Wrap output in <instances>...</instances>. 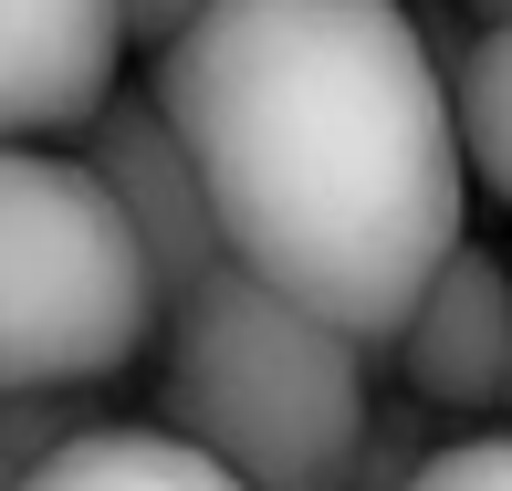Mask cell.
<instances>
[{"label": "cell", "mask_w": 512, "mask_h": 491, "mask_svg": "<svg viewBox=\"0 0 512 491\" xmlns=\"http://www.w3.org/2000/svg\"><path fill=\"white\" fill-rule=\"evenodd\" d=\"M157 105L189 147L230 262L345 324L377 366L460 241L450 74L398 0H209L157 42Z\"/></svg>", "instance_id": "6da1fadb"}, {"label": "cell", "mask_w": 512, "mask_h": 491, "mask_svg": "<svg viewBox=\"0 0 512 491\" xmlns=\"http://www.w3.org/2000/svg\"><path fill=\"white\" fill-rule=\"evenodd\" d=\"M63 147H74L84 168L105 178V199L126 209L136 251H147V283H157V314H168V303L189 293L199 272H220V262H230L220 220H209V189H199L189 147H178L168 105H157V84H126V74H115V84H105V105L84 115Z\"/></svg>", "instance_id": "277c9868"}, {"label": "cell", "mask_w": 512, "mask_h": 491, "mask_svg": "<svg viewBox=\"0 0 512 491\" xmlns=\"http://www.w3.org/2000/svg\"><path fill=\"white\" fill-rule=\"evenodd\" d=\"M32 481L42 491H220L230 471L168 418H74Z\"/></svg>", "instance_id": "52a82bcc"}, {"label": "cell", "mask_w": 512, "mask_h": 491, "mask_svg": "<svg viewBox=\"0 0 512 491\" xmlns=\"http://www.w3.org/2000/svg\"><path fill=\"white\" fill-rule=\"evenodd\" d=\"M492 408H502V418H512V356H502V387H492Z\"/></svg>", "instance_id": "9a60e30c"}, {"label": "cell", "mask_w": 512, "mask_h": 491, "mask_svg": "<svg viewBox=\"0 0 512 491\" xmlns=\"http://www.w3.org/2000/svg\"><path fill=\"white\" fill-rule=\"evenodd\" d=\"M157 335H168L157 418L189 429L230 481H262V491L345 481L366 387H377V366H366V345L345 324L304 314L262 272L220 262L157 314Z\"/></svg>", "instance_id": "7a4b0ae2"}, {"label": "cell", "mask_w": 512, "mask_h": 491, "mask_svg": "<svg viewBox=\"0 0 512 491\" xmlns=\"http://www.w3.org/2000/svg\"><path fill=\"white\" fill-rule=\"evenodd\" d=\"M157 345V283L126 209L74 147L0 136V387H115Z\"/></svg>", "instance_id": "3957f363"}, {"label": "cell", "mask_w": 512, "mask_h": 491, "mask_svg": "<svg viewBox=\"0 0 512 491\" xmlns=\"http://www.w3.org/2000/svg\"><path fill=\"white\" fill-rule=\"evenodd\" d=\"M502 356H512V272L502 251L450 241L418 303L398 314V335L377 345V366H398V387H418L439 418H481L502 387Z\"/></svg>", "instance_id": "5b68a950"}, {"label": "cell", "mask_w": 512, "mask_h": 491, "mask_svg": "<svg viewBox=\"0 0 512 491\" xmlns=\"http://www.w3.org/2000/svg\"><path fill=\"white\" fill-rule=\"evenodd\" d=\"M418 481H429V491H512V418H502V429H460V439H429Z\"/></svg>", "instance_id": "8fae6325"}, {"label": "cell", "mask_w": 512, "mask_h": 491, "mask_svg": "<svg viewBox=\"0 0 512 491\" xmlns=\"http://www.w3.org/2000/svg\"><path fill=\"white\" fill-rule=\"evenodd\" d=\"M126 74L115 0H0V136L63 147Z\"/></svg>", "instance_id": "8992f818"}, {"label": "cell", "mask_w": 512, "mask_h": 491, "mask_svg": "<svg viewBox=\"0 0 512 491\" xmlns=\"http://www.w3.org/2000/svg\"><path fill=\"white\" fill-rule=\"evenodd\" d=\"M450 136H460V178L512 209V21L471 32V53L450 63Z\"/></svg>", "instance_id": "ba28073f"}, {"label": "cell", "mask_w": 512, "mask_h": 491, "mask_svg": "<svg viewBox=\"0 0 512 491\" xmlns=\"http://www.w3.org/2000/svg\"><path fill=\"white\" fill-rule=\"evenodd\" d=\"M74 418H84V397H63V387H0V491H32L42 450Z\"/></svg>", "instance_id": "30bf717a"}, {"label": "cell", "mask_w": 512, "mask_h": 491, "mask_svg": "<svg viewBox=\"0 0 512 491\" xmlns=\"http://www.w3.org/2000/svg\"><path fill=\"white\" fill-rule=\"evenodd\" d=\"M429 439H439V418H429V397H418V387H398V397L366 387V418H356V450H345V481H418Z\"/></svg>", "instance_id": "9c48e42d"}, {"label": "cell", "mask_w": 512, "mask_h": 491, "mask_svg": "<svg viewBox=\"0 0 512 491\" xmlns=\"http://www.w3.org/2000/svg\"><path fill=\"white\" fill-rule=\"evenodd\" d=\"M471 11V32H492V21H512V0H460Z\"/></svg>", "instance_id": "5bb4252c"}, {"label": "cell", "mask_w": 512, "mask_h": 491, "mask_svg": "<svg viewBox=\"0 0 512 491\" xmlns=\"http://www.w3.org/2000/svg\"><path fill=\"white\" fill-rule=\"evenodd\" d=\"M209 0H115V21H126V53H157L168 32H189Z\"/></svg>", "instance_id": "4fadbf2b"}, {"label": "cell", "mask_w": 512, "mask_h": 491, "mask_svg": "<svg viewBox=\"0 0 512 491\" xmlns=\"http://www.w3.org/2000/svg\"><path fill=\"white\" fill-rule=\"evenodd\" d=\"M398 11H408V32L429 42V63H439V74L471 53V11H460V0H398Z\"/></svg>", "instance_id": "7c38bea8"}]
</instances>
